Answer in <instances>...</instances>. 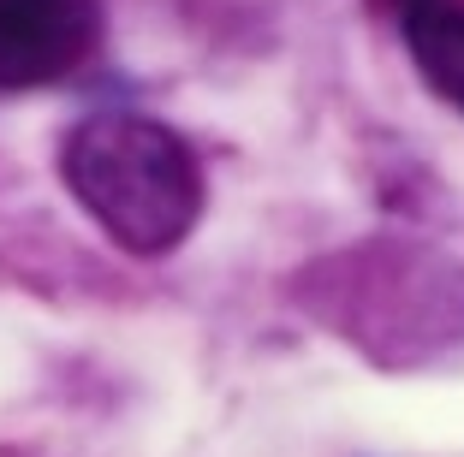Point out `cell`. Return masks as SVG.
Wrapping results in <instances>:
<instances>
[{"mask_svg": "<svg viewBox=\"0 0 464 457\" xmlns=\"http://www.w3.org/2000/svg\"><path fill=\"white\" fill-rule=\"evenodd\" d=\"M399 30H405V48L423 83L447 108L464 113V6H452V0L411 6V13H399Z\"/></svg>", "mask_w": 464, "mask_h": 457, "instance_id": "cell-3", "label": "cell"}, {"mask_svg": "<svg viewBox=\"0 0 464 457\" xmlns=\"http://www.w3.org/2000/svg\"><path fill=\"white\" fill-rule=\"evenodd\" d=\"M393 6H399V13H411V6H429V0H393Z\"/></svg>", "mask_w": 464, "mask_h": 457, "instance_id": "cell-4", "label": "cell"}, {"mask_svg": "<svg viewBox=\"0 0 464 457\" xmlns=\"http://www.w3.org/2000/svg\"><path fill=\"white\" fill-rule=\"evenodd\" d=\"M96 42L90 0H0V95L66 78Z\"/></svg>", "mask_w": 464, "mask_h": 457, "instance_id": "cell-2", "label": "cell"}, {"mask_svg": "<svg viewBox=\"0 0 464 457\" xmlns=\"http://www.w3.org/2000/svg\"><path fill=\"white\" fill-rule=\"evenodd\" d=\"M60 178L125 256H167L203 220V173L191 148L131 108L83 113L60 143Z\"/></svg>", "mask_w": 464, "mask_h": 457, "instance_id": "cell-1", "label": "cell"}]
</instances>
